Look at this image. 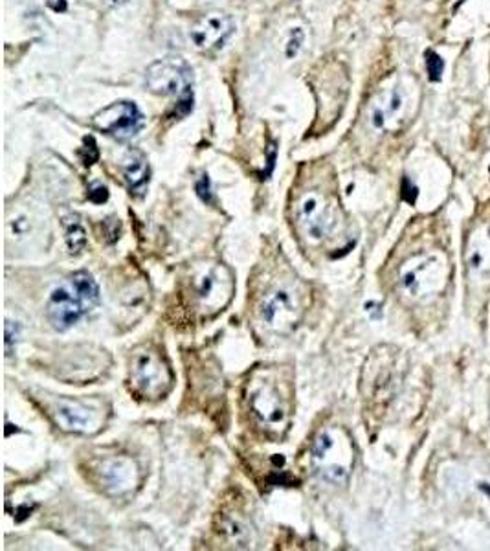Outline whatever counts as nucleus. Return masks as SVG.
Segmentation results:
<instances>
[{
  "label": "nucleus",
  "instance_id": "15",
  "mask_svg": "<svg viewBox=\"0 0 490 551\" xmlns=\"http://www.w3.org/2000/svg\"><path fill=\"white\" fill-rule=\"evenodd\" d=\"M406 109V96L402 93L400 86H393L391 91L384 93L381 101L373 105L371 122L377 129H390L395 126Z\"/></svg>",
  "mask_w": 490,
  "mask_h": 551
},
{
  "label": "nucleus",
  "instance_id": "10",
  "mask_svg": "<svg viewBox=\"0 0 490 551\" xmlns=\"http://www.w3.org/2000/svg\"><path fill=\"white\" fill-rule=\"evenodd\" d=\"M236 34V22L224 12H208L200 15L189 30L193 45L203 52L222 50Z\"/></svg>",
  "mask_w": 490,
  "mask_h": 551
},
{
  "label": "nucleus",
  "instance_id": "17",
  "mask_svg": "<svg viewBox=\"0 0 490 551\" xmlns=\"http://www.w3.org/2000/svg\"><path fill=\"white\" fill-rule=\"evenodd\" d=\"M70 283L76 288V293L79 295V298L83 300L84 307L89 309V312L100 305V300H101L100 287H98L96 280L92 278V274L79 271V272L70 276Z\"/></svg>",
  "mask_w": 490,
  "mask_h": 551
},
{
  "label": "nucleus",
  "instance_id": "12",
  "mask_svg": "<svg viewBox=\"0 0 490 551\" xmlns=\"http://www.w3.org/2000/svg\"><path fill=\"white\" fill-rule=\"evenodd\" d=\"M465 263L470 283L490 287V223L478 226L469 236Z\"/></svg>",
  "mask_w": 490,
  "mask_h": 551
},
{
  "label": "nucleus",
  "instance_id": "14",
  "mask_svg": "<svg viewBox=\"0 0 490 551\" xmlns=\"http://www.w3.org/2000/svg\"><path fill=\"white\" fill-rule=\"evenodd\" d=\"M100 485L108 492H125L134 487L138 467L125 456H114L100 461L94 467Z\"/></svg>",
  "mask_w": 490,
  "mask_h": 551
},
{
  "label": "nucleus",
  "instance_id": "1",
  "mask_svg": "<svg viewBox=\"0 0 490 551\" xmlns=\"http://www.w3.org/2000/svg\"><path fill=\"white\" fill-rule=\"evenodd\" d=\"M248 412L269 436H281L293 414V388L276 369L255 371L248 383Z\"/></svg>",
  "mask_w": 490,
  "mask_h": 551
},
{
  "label": "nucleus",
  "instance_id": "21",
  "mask_svg": "<svg viewBox=\"0 0 490 551\" xmlns=\"http://www.w3.org/2000/svg\"><path fill=\"white\" fill-rule=\"evenodd\" d=\"M301 43H303V30L301 28H296V30L291 34V39H288V45H286V57H296L300 48H301Z\"/></svg>",
  "mask_w": 490,
  "mask_h": 551
},
{
  "label": "nucleus",
  "instance_id": "22",
  "mask_svg": "<svg viewBox=\"0 0 490 551\" xmlns=\"http://www.w3.org/2000/svg\"><path fill=\"white\" fill-rule=\"evenodd\" d=\"M89 197H91L92 202H96V205H101V202H105L108 199V191L101 182H92L91 190H89Z\"/></svg>",
  "mask_w": 490,
  "mask_h": 551
},
{
  "label": "nucleus",
  "instance_id": "16",
  "mask_svg": "<svg viewBox=\"0 0 490 551\" xmlns=\"http://www.w3.org/2000/svg\"><path fill=\"white\" fill-rule=\"evenodd\" d=\"M124 181L131 193L143 195L149 186V164L140 151H129L122 160Z\"/></svg>",
  "mask_w": 490,
  "mask_h": 551
},
{
  "label": "nucleus",
  "instance_id": "19",
  "mask_svg": "<svg viewBox=\"0 0 490 551\" xmlns=\"http://www.w3.org/2000/svg\"><path fill=\"white\" fill-rule=\"evenodd\" d=\"M426 57V72H428V79L430 81H441L443 77V72H445V61L443 57L434 52V50H428L424 53Z\"/></svg>",
  "mask_w": 490,
  "mask_h": 551
},
{
  "label": "nucleus",
  "instance_id": "25",
  "mask_svg": "<svg viewBox=\"0 0 490 551\" xmlns=\"http://www.w3.org/2000/svg\"><path fill=\"white\" fill-rule=\"evenodd\" d=\"M124 3H127V0H114V4H124Z\"/></svg>",
  "mask_w": 490,
  "mask_h": 551
},
{
  "label": "nucleus",
  "instance_id": "11",
  "mask_svg": "<svg viewBox=\"0 0 490 551\" xmlns=\"http://www.w3.org/2000/svg\"><path fill=\"white\" fill-rule=\"evenodd\" d=\"M86 312H89V309L84 307L83 300L79 298L70 281L68 285L53 288L46 304L48 320L53 324V328L61 331L77 324L81 320V316H84Z\"/></svg>",
  "mask_w": 490,
  "mask_h": 551
},
{
  "label": "nucleus",
  "instance_id": "5",
  "mask_svg": "<svg viewBox=\"0 0 490 551\" xmlns=\"http://www.w3.org/2000/svg\"><path fill=\"white\" fill-rule=\"evenodd\" d=\"M338 202L318 188L303 191L294 202V224L309 243L327 241L338 228Z\"/></svg>",
  "mask_w": 490,
  "mask_h": 551
},
{
  "label": "nucleus",
  "instance_id": "18",
  "mask_svg": "<svg viewBox=\"0 0 490 551\" xmlns=\"http://www.w3.org/2000/svg\"><path fill=\"white\" fill-rule=\"evenodd\" d=\"M67 243L72 254H77L86 245V231L79 223L67 224Z\"/></svg>",
  "mask_w": 490,
  "mask_h": 551
},
{
  "label": "nucleus",
  "instance_id": "8",
  "mask_svg": "<svg viewBox=\"0 0 490 551\" xmlns=\"http://www.w3.org/2000/svg\"><path fill=\"white\" fill-rule=\"evenodd\" d=\"M234 291V280L224 265H208L191 280L193 304L200 311H222Z\"/></svg>",
  "mask_w": 490,
  "mask_h": 551
},
{
  "label": "nucleus",
  "instance_id": "20",
  "mask_svg": "<svg viewBox=\"0 0 490 551\" xmlns=\"http://www.w3.org/2000/svg\"><path fill=\"white\" fill-rule=\"evenodd\" d=\"M100 153H98V148H96V140L92 136L84 138V146L81 148V160L84 166H92L96 160H98Z\"/></svg>",
  "mask_w": 490,
  "mask_h": 551
},
{
  "label": "nucleus",
  "instance_id": "24",
  "mask_svg": "<svg viewBox=\"0 0 490 551\" xmlns=\"http://www.w3.org/2000/svg\"><path fill=\"white\" fill-rule=\"evenodd\" d=\"M46 6L55 13H65L68 10L67 0H46Z\"/></svg>",
  "mask_w": 490,
  "mask_h": 551
},
{
  "label": "nucleus",
  "instance_id": "6",
  "mask_svg": "<svg viewBox=\"0 0 490 551\" xmlns=\"http://www.w3.org/2000/svg\"><path fill=\"white\" fill-rule=\"evenodd\" d=\"M173 386V371L157 347L134 353L131 362V388L141 399H162Z\"/></svg>",
  "mask_w": 490,
  "mask_h": 551
},
{
  "label": "nucleus",
  "instance_id": "2",
  "mask_svg": "<svg viewBox=\"0 0 490 551\" xmlns=\"http://www.w3.org/2000/svg\"><path fill=\"white\" fill-rule=\"evenodd\" d=\"M257 320L267 329L285 335L293 331L305 311V293L294 276H281L265 283L255 295Z\"/></svg>",
  "mask_w": 490,
  "mask_h": 551
},
{
  "label": "nucleus",
  "instance_id": "13",
  "mask_svg": "<svg viewBox=\"0 0 490 551\" xmlns=\"http://www.w3.org/2000/svg\"><path fill=\"white\" fill-rule=\"evenodd\" d=\"M52 416L63 430L76 434H91L100 428V414L89 404L79 401H57Z\"/></svg>",
  "mask_w": 490,
  "mask_h": 551
},
{
  "label": "nucleus",
  "instance_id": "3",
  "mask_svg": "<svg viewBox=\"0 0 490 551\" xmlns=\"http://www.w3.org/2000/svg\"><path fill=\"white\" fill-rule=\"evenodd\" d=\"M355 466V445L341 426H329L316 434L310 445V467L322 482L343 485Z\"/></svg>",
  "mask_w": 490,
  "mask_h": 551
},
{
  "label": "nucleus",
  "instance_id": "4",
  "mask_svg": "<svg viewBox=\"0 0 490 551\" xmlns=\"http://www.w3.org/2000/svg\"><path fill=\"white\" fill-rule=\"evenodd\" d=\"M448 274L446 255L441 252H421L400 265L398 288L414 302H430L445 291Z\"/></svg>",
  "mask_w": 490,
  "mask_h": 551
},
{
  "label": "nucleus",
  "instance_id": "9",
  "mask_svg": "<svg viewBox=\"0 0 490 551\" xmlns=\"http://www.w3.org/2000/svg\"><path fill=\"white\" fill-rule=\"evenodd\" d=\"M92 122L100 131L118 140H129L136 136L143 129V124H146L143 114L133 101H116L105 107L94 116Z\"/></svg>",
  "mask_w": 490,
  "mask_h": 551
},
{
  "label": "nucleus",
  "instance_id": "7",
  "mask_svg": "<svg viewBox=\"0 0 490 551\" xmlns=\"http://www.w3.org/2000/svg\"><path fill=\"white\" fill-rule=\"evenodd\" d=\"M193 69L179 55H169L151 63L146 70V85L158 96H188L191 94Z\"/></svg>",
  "mask_w": 490,
  "mask_h": 551
},
{
  "label": "nucleus",
  "instance_id": "23",
  "mask_svg": "<svg viewBox=\"0 0 490 551\" xmlns=\"http://www.w3.org/2000/svg\"><path fill=\"white\" fill-rule=\"evenodd\" d=\"M195 190H197V195L203 199L205 202H212V182H210L208 175H205L203 179L197 182Z\"/></svg>",
  "mask_w": 490,
  "mask_h": 551
}]
</instances>
